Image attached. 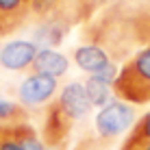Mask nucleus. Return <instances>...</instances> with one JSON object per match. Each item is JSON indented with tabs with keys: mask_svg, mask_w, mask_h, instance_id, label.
Instances as JSON below:
<instances>
[{
	"mask_svg": "<svg viewBox=\"0 0 150 150\" xmlns=\"http://www.w3.org/2000/svg\"><path fill=\"white\" fill-rule=\"evenodd\" d=\"M30 70L35 74H48L52 79H61L63 74H68L70 70V59L65 54H61L54 48H39L37 57H35Z\"/></svg>",
	"mask_w": 150,
	"mask_h": 150,
	"instance_id": "obj_10",
	"label": "nucleus"
},
{
	"mask_svg": "<svg viewBox=\"0 0 150 150\" xmlns=\"http://www.w3.org/2000/svg\"><path fill=\"white\" fill-rule=\"evenodd\" d=\"M74 63L79 65L83 72H89V74H98L102 68L111 65L113 61L109 59V54L102 48L91 44H81L79 48L74 50Z\"/></svg>",
	"mask_w": 150,
	"mask_h": 150,
	"instance_id": "obj_11",
	"label": "nucleus"
},
{
	"mask_svg": "<svg viewBox=\"0 0 150 150\" xmlns=\"http://www.w3.org/2000/svg\"><path fill=\"white\" fill-rule=\"evenodd\" d=\"M96 137L100 144H111L113 139H117L124 131H128L131 126H135V107L128 102L113 98L107 107H102L98 111L96 120Z\"/></svg>",
	"mask_w": 150,
	"mask_h": 150,
	"instance_id": "obj_3",
	"label": "nucleus"
},
{
	"mask_svg": "<svg viewBox=\"0 0 150 150\" xmlns=\"http://www.w3.org/2000/svg\"><path fill=\"white\" fill-rule=\"evenodd\" d=\"M70 24L65 20L57 18V15H48L44 20H37V26L33 28V44H37L39 48H57L61 41L65 39V35L70 33Z\"/></svg>",
	"mask_w": 150,
	"mask_h": 150,
	"instance_id": "obj_7",
	"label": "nucleus"
},
{
	"mask_svg": "<svg viewBox=\"0 0 150 150\" xmlns=\"http://www.w3.org/2000/svg\"><path fill=\"white\" fill-rule=\"evenodd\" d=\"M28 122V109L20 102L0 100V126H18Z\"/></svg>",
	"mask_w": 150,
	"mask_h": 150,
	"instance_id": "obj_13",
	"label": "nucleus"
},
{
	"mask_svg": "<svg viewBox=\"0 0 150 150\" xmlns=\"http://www.w3.org/2000/svg\"><path fill=\"white\" fill-rule=\"evenodd\" d=\"M30 15V0H0V37L15 33Z\"/></svg>",
	"mask_w": 150,
	"mask_h": 150,
	"instance_id": "obj_9",
	"label": "nucleus"
},
{
	"mask_svg": "<svg viewBox=\"0 0 150 150\" xmlns=\"http://www.w3.org/2000/svg\"><path fill=\"white\" fill-rule=\"evenodd\" d=\"M113 96L133 107L150 102V39L122 63L113 83Z\"/></svg>",
	"mask_w": 150,
	"mask_h": 150,
	"instance_id": "obj_2",
	"label": "nucleus"
},
{
	"mask_svg": "<svg viewBox=\"0 0 150 150\" xmlns=\"http://www.w3.org/2000/svg\"><path fill=\"white\" fill-rule=\"evenodd\" d=\"M150 39V24L133 18L120 4H111L83 28V44L102 48L113 63L126 61Z\"/></svg>",
	"mask_w": 150,
	"mask_h": 150,
	"instance_id": "obj_1",
	"label": "nucleus"
},
{
	"mask_svg": "<svg viewBox=\"0 0 150 150\" xmlns=\"http://www.w3.org/2000/svg\"><path fill=\"white\" fill-rule=\"evenodd\" d=\"M57 89H59V79L33 72L20 83V89H18L20 105L26 107V109H37V107L50 105Z\"/></svg>",
	"mask_w": 150,
	"mask_h": 150,
	"instance_id": "obj_5",
	"label": "nucleus"
},
{
	"mask_svg": "<svg viewBox=\"0 0 150 150\" xmlns=\"http://www.w3.org/2000/svg\"><path fill=\"white\" fill-rule=\"evenodd\" d=\"M120 150H150V139H128L122 144Z\"/></svg>",
	"mask_w": 150,
	"mask_h": 150,
	"instance_id": "obj_17",
	"label": "nucleus"
},
{
	"mask_svg": "<svg viewBox=\"0 0 150 150\" xmlns=\"http://www.w3.org/2000/svg\"><path fill=\"white\" fill-rule=\"evenodd\" d=\"M74 124H76L74 117L68 115V113L61 109V105L57 100H52L50 105H46L44 131H41L44 144L48 148H52V150H65Z\"/></svg>",
	"mask_w": 150,
	"mask_h": 150,
	"instance_id": "obj_4",
	"label": "nucleus"
},
{
	"mask_svg": "<svg viewBox=\"0 0 150 150\" xmlns=\"http://www.w3.org/2000/svg\"><path fill=\"white\" fill-rule=\"evenodd\" d=\"M0 150H22L15 126H0Z\"/></svg>",
	"mask_w": 150,
	"mask_h": 150,
	"instance_id": "obj_15",
	"label": "nucleus"
},
{
	"mask_svg": "<svg viewBox=\"0 0 150 150\" xmlns=\"http://www.w3.org/2000/svg\"><path fill=\"white\" fill-rule=\"evenodd\" d=\"M117 4L128 11L133 18L150 24V0H117Z\"/></svg>",
	"mask_w": 150,
	"mask_h": 150,
	"instance_id": "obj_14",
	"label": "nucleus"
},
{
	"mask_svg": "<svg viewBox=\"0 0 150 150\" xmlns=\"http://www.w3.org/2000/svg\"><path fill=\"white\" fill-rule=\"evenodd\" d=\"M37 52H39V46L33 44L30 39H13L0 48V65L11 72L28 70Z\"/></svg>",
	"mask_w": 150,
	"mask_h": 150,
	"instance_id": "obj_6",
	"label": "nucleus"
},
{
	"mask_svg": "<svg viewBox=\"0 0 150 150\" xmlns=\"http://www.w3.org/2000/svg\"><path fill=\"white\" fill-rule=\"evenodd\" d=\"M85 94L89 98L91 107H98V109H102V107H107L111 102V96H113V85L109 83L100 81L98 76H89V79L85 81Z\"/></svg>",
	"mask_w": 150,
	"mask_h": 150,
	"instance_id": "obj_12",
	"label": "nucleus"
},
{
	"mask_svg": "<svg viewBox=\"0 0 150 150\" xmlns=\"http://www.w3.org/2000/svg\"><path fill=\"white\" fill-rule=\"evenodd\" d=\"M57 102L61 105V109H63L68 115H72L76 122L83 120V117H87L91 113V102L89 98L85 94V87L81 85V83H68V85L61 89V94L57 96Z\"/></svg>",
	"mask_w": 150,
	"mask_h": 150,
	"instance_id": "obj_8",
	"label": "nucleus"
},
{
	"mask_svg": "<svg viewBox=\"0 0 150 150\" xmlns=\"http://www.w3.org/2000/svg\"><path fill=\"white\" fill-rule=\"evenodd\" d=\"M128 139H150V111L144 113V115L135 122V126L131 128Z\"/></svg>",
	"mask_w": 150,
	"mask_h": 150,
	"instance_id": "obj_16",
	"label": "nucleus"
}]
</instances>
